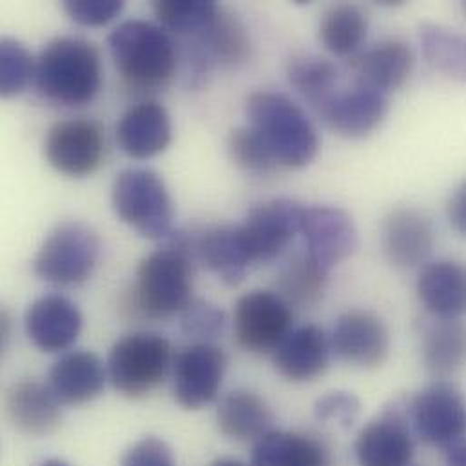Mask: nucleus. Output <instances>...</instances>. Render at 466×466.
I'll return each mask as SVG.
<instances>
[{
	"mask_svg": "<svg viewBox=\"0 0 466 466\" xmlns=\"http://www.w3.org/2000/svg\"><path fill=\"white\" fill-rule=\"evenodd\" d=\"M330 339L316 325H303L289 332V336L272 352L274 369L287 381H314L329 369Z\"/></svg>",
	"mask_w": 466,
	"mask_h": 466,
	"instance_id": "22",
	"label": "nucleus"
},
{
	"mask_svg": "<svg viewBox=\"0 0 466 466\" xmlns=\"http://www.w3.org/2000/svg\"><path fill=\"white\" fill-rule=\"evenodd\" d=\"M250 56V36L243 22L220 7L215 20L195 36L191 67L197 78L208 75L215 66L236 67Z\"/></svg>",
	"mask_w": 466,
	"mask_h": 466,
	"instance_id": "17",
	"label": "nucleus"
},
{
	"mask_svg": "<svg viewBox=\"0 0 466 466\" xmlns=\"http://www.w3.org/2000/svg\"><path fill=\"white\" fill-rule=\"evenodd\" d=\"M330 345L339 360L361 369H374L389 356L390 334L376 314L350 310L336 321Z\"/></svg>",
	"mask_w": 466,
	"mask_h": 466,
	"instance_id": "14",
	"label": "nucleus"
},
{
	"mask_svg": "<svg viewBox=\"0 0 466 466\" xmlns=\"http://www.w3.org/2000/svg\"><path fill=\"white\" fill-rule=\"evenodd\" d=\"M120 466H177V463L173 449L164 440L147 436L126 451Z\"/></svg>",
	"mask_w": 466,
	"mask_h": 466,
	"instance_id": "40",
	"label": "nucleus"
},
{
	"mask_svg": "<svg viewBox=\"0 0 466 466\" xmlns=\"http://www.w3.org/2000/svg\"><path fill=\"white\" fill-rule=\"evenodd\" d=\"M5 414L27 436H49L60 425V401L46 383L22 380L13 383L4 398Z\"/></svg>",
	"mask_w": 466,
	"mask_h": 466,
	"instance_id": "24",
	"label": "nucleus"
},
{
	"mask_svg": "<svg viewBox=\"0 0 466 466\" xmlns=\"http://www.w3.org/2000/svg\"><path fill=\"white\" fill-rule=\"evenodd\" d=\"M67 16L80 25H106L115 20L122 9L124 2L120 0H66L62 4Z\"/></svg>",
	"mask_w": 466,
	"mask_h": 466,
	"instance_id": "38",
	"label": "nucleus"
},
{
	"mask_svg": "<svg viewBox=\"0 0 466 466\" xmlns=\"http://www.w3.org/2000/svg\"><path fill=\"white\" fill-rule=\"evenodd\" d=\"M111 204L116 217L144 238L162 239L173 234V200L155 171H122L113 182Z\"/></svg>",
	"mask_w": 466,
	"mask_h": 466,
	"instance_id": "5",
	"label": "nucleus"
},
{
	"mask_svg": "<svg viewBox=\"0 0 466 466\" xmlns=\"http://www.w3.org/2000/svg\"><path fill=\"white\" fill-rule=\"evenodd\" d=\"M400 403L372 420L358 436L354 451L360 466H409L414 438Z\"/></svg>",
	"mask_w": 466,
	"mask_h": 466,
	"instance_id": "15",
	"label": "nucleus"
},
{
	"mask_svg": "<svg viewBox=\"0 0 466 466\" xmlns=\"http://www.w3.org/2000/svg\"><path fill=\"white\" fill-rule=\"evenodd\" d=\"M360 400L350 392H329L314 405V416L323 423H338L349 429L360 416Z\"/></svg>",
	"mask_w": 466,
	"mask_h": 466,
	"instance_id": "39",
	"label": "nucleus"
},
{
	"mask_svg": "<svg viewBox=\"0 0 466 466\" xmlns=\"http://www.w3.org/2000/svg\"><path fill=\"white\" fill-rule=\"evenodd\" d=\"M250 466H330V456L310 434L270 431L256 441Z\"/></svg>",
	"mask_w": 466,
	"mask_h": 466,
	"instance_id": "27",
	"label": "nucleus"
},
{
	"mask_svg": "<svg viewBox=\"0 0 466 466\" xmlns=\"http://www.w3.org/2000/svg\"><path fill=\"white\" fill-rule=\"evenodd\" d=\"M423 361L436 378H449L466 365V325L440 319L423 336Z\"/></svg>",
	"mask_w": 466,
	"mask_h": 466,
	"instance_id": "29",
	"label": "nucleus"
},
{
	"mask_svg": "<svg viewBox=\"0 0 466 466\" xmlns=\"http://www.w3.org/2000/svg\"><path fill=\"white\" fill-rule=\"evenodd\" d=\"M409 418L418 436L432 447L449 449L465 440V396L447 381H438L423 389L412 400Z\"/></svg>",
	"mask_w": 466,
	"mask_h": 466,
	"instance_id": "10",
	"label": "nucleus"
},
{
	"mask_svg": "<svg viewBox=\"0 0 466 466\" xmlns=\"http://www.w3.org/2000/svg\"><path fill=\"white\" fill-rule=\"evenodd\" d=\"M369 33L367 15L354 4H338L319 22V40L336 56H352Z\"/></svg>",
	"mask_w": 466,
	"mask_h": 466,
	"instance_id": "32",
	"label": "nucleus"
},
{
	"mask_svg": "<svg viewBox=\"0 0 466 466\" xmlns=\"http://www.w3.org/2000/svg\"><path fill=\"white\" fill-rule=\"evenodd\" d=\"M182 330L186 336L197 339V343H211L226 329V312L206 299H191V303L180 312Z\"/></svg>",
	"mask_w": 466,
	"mask_h": 466,
	"instance_id": "37",
	"label": "nucleus"
},
{
	"mask_svg": "<svg viewBox=\"0 0 466 466\" xmlns=\"http://www.w3.org/2000/svg\"><path fill=\"white\" fill-rule=\"evenodd\" d=\"M299 233L307 256L325 270L345 261L358 248V229L352 217L332 206L305 208Z\"/></svg>",
	"mask_w": 466,
	"mask_h": 466,
	"instance_id": "12",
	"label": "nucleus"
},
{
	"mask_svg": "<svg viewBox=\"0 0 466 466\" xmlns=\"http://www.w3.org/2000/svg\"><path fill=\"white\" fill-rule=\"evenodd\" d=\"M421 305L440 319H458L466 314V265L438 259L427 265L418 279Z\"/></svg>",
	"mask_w": 466,
	"mask_h": 466,
	"instance_id": "25",
	"label": "nucleus"
},
{
	"mask_svg": "<svg viewBox=\"0 0 466 466\" xmlns=\"http://www.w3.org/2000/svg\"><path fill=\"white\" fill-rule=\"evenodd\" d=\"M447 215H449L451 226L466 238V180L460 184V187L451 197L447 206Z\"/></svg>",
	"mask_w": 466,
	"mask_h": 466,
	"instance_id": "41",
	"label": "nucleus"
},
{
	"mask_svg": "<svg viewBox=\"0 0 466 466\" xmlns=\"http://www.w3.org/2000/svg\"><path fill=\"white\" fill-rule=\"evenodd\" d=\"M465 7H466V4H465Z\"/></svg>",
	"mask_w": 466,
	"mask_h": 466,
	"instance_id": "46",
	"label": "nucleus"
},
{
	"mask_svg": "<svg viewBox=\"0 0 466 466\" xmlns=\"http://www.w3.org/2000/svg\"><path fill=\"white\" fill-rule=\"evenodd\" d=\"M107 46L116 71L131 89H162L175 76L177 46L158 24L126 20L109 33Z\"/></svg>",
	"mask_w": 466,
	"mask_h": 466,
	"instance_id": "3",
	"label": "nucleus"
},
{
	"mask_svg": "<svg viewBox=\"0 0 466 466\" xmlns=\"http://www.w3.org/2000/svg\"><path fill=\"white\" fill-rule=\"evenodd\" d=\"M420 36L427 64L466 84V35L445 25L423 24Z\"/></svg>",
	"mask_w": 466,
	"mask_h": 466,
	"instance_id": "33",
	"label": "nucleus"
},
{
	"mask_svg": "<svg viewBox=\"0 0 466 466\" xmlns=\"http://www.w3.org/2000/svg\"><path fill=\"white\" fill-rule=\"evenodd\" d=\"M173 361L171 343L155 332L120 338L107 356V378L122 396L137 400L151 394L167 376Z\"/></svg>",
	"mask_w": 466,
	"mask_h": 466,
	"instance_id": "6",
	"label": "nucleus"
},
{
	"mask_svg": "<svg viewBox=\"0 0 466 466\" xmlns=\"http://www.w3.org/2000/svg\"><path fill=\"white\" fill-rule=\"evenodd\" d=\"M218 429L236 441L259 440L270 432L274 416L268 405L250 390L229 392L217 410Z\"/></svg>",
	"mask_w": 466,
	"mask_h": 466,
	"instance_id": "28",
	"label": "nucleus"
},
{
	"mask_svg": "<svg viewBox=\"0 0 466 466\" xmlns=\"http://www.w3.org/2000/svg\"><path fill=\"white\" fill-rule=\"evenodd\" d=\"M292 309L272 290H250L234 307V338L252 354L274 352L289 336Z\"/></svg>",
	"mask_w": 466,
	"mask_h": 466,
	"instance_id": "8",
	"label": "nucleus"
},
{
	"mask_svg": "<svg viewBox=\"0 0 466 466\" xmlns=\"http://www.w3.org/2000/svg\"><path fill=\"white\" fill-rule=\"evenodd\" d=\"M228 151L234 166L247 175H270L279 166L268 144L250 126L236 127L231 131L228 140Z\"/></svg>",
	"mask_w": 466,
	"mask_h": 466,
	"instance_id": "35",
	"label": "nucleus"
},
{
	"mask_svg": "<svg viewBox=\"0 0 466 466\" xmlns=\"http://www.w3.org/2000/svg\"><path fill=\"white\" fill-rule=\"evenodd\" d=\"M436 229L431 217L414 208L394 209L381 228L385 258L400 268L421 265L432 252Z\"/></svg>",
	"mask_w": 466,
	"mask_h": 466,
	"instance_id": "18",
	"label": "nucleus"
},
{
	"mask_svg": "<svg viewBox=\"0 0 466 466\" xmlns=\"http://www.w3.org/2000/svg\"><path fill=\"white\" fill-rule=\"evenodd\" d=\"M35 64L36 60L22 42L4 36L0 40V95L4 98L20 95L35 78Z\"/></svg>",
	"mask_w": 466,
	"mask_h": 466,
	"instance_id": "36",
	"label": "nucleus"
},
{
	"mask_svg": "<svg viewBox=\"0 0 466 466\" xmlns=\"http://www.w3.org/2000/svg\"><path fill=\"white\" fill-rule=\"evenodd\" d=\"M248 126L272 149L279 166L301 169L318 153V133L305 111L289 96L274 91H256L247 100Z\"/></svg>",
	"mask_w": 466,
	"mask_h": 466,
	"instance_id": "4",
	"label": "nucleus"
},
{
	"mask_svg": "<svg viewBox=\"0 0 466 466\" xmlns=\"http://www.w3.org/2000/svg\"><path fill=\"white\" fill-rule=\"evenodd\" d=\"M100 238L82 222H62L46 236L33 259L38 279L56 287L87 281L98 263Z\"/></svg>",
	"mask_w": 466,
	"mask_h": 466,
	"instance_id": "7",
	"label": "nucleus"
},
{
	"mask_svg": "<svg viewBox=\"0 0 466 466\" xmlns=\"http://www.w3.org/2000/svg\"><path fill=\"white\" fill-rule=\"evenodd\" d=\"M197 254L218 279L231 287L245 279L248 265L254 263L239 226L206 231L197 239Z\"/></svg>",
	"mask_w": 466,
	"mask_h": 466,
	"instance_id": "26",
	"label": "nucleus"
},
{
	"mask_svg": "<svg viewBox=\"0 0 466 466\" xmlns=\"http://www.w3.org/2000/svg\"><path fill=\"white\" fill-rule=\"evenodd\" d=\"M209 466H245L241 465L239 461H234V460H218L215 463H211Z\"/></svg>",
	"mask_w": 466,
	"mask_h": 466,
	"instance_id": "44",
	"label": "nucleus"
},
{
	"mask_svg": "<svg viewBox=\"0 0 466 466\" xmlns=\"http://www.w3.org/2000/svg\"><path fill=\"white\" fill-rule=\"evenodd\" d=\"M171 138L173 126L167 109L151 100L129 107L116 126V140L122 151L137 160L164 153Z\"/></svg>",
	"mask_w": 466,
	"mask_h": 466,
	"instance_id": "21",
	"label": "nucleus"
},
{
	"mask_svg": "<svg viewBox=\"0 0 466 466\" xmlns=\"http://www.w3.org/2000/svg\"><path fill=\"white\" fill-rule=\"evenodd\" d=\"M11 339V318L7 314V310L0 312V341H2V350L7 349Z\"/></svg>",
	"mask_w": 466,
	"mask_h": 466,
	"instance_id": "43",
	"label": "nucleus"
},
{
	"mask_svg": "<svg viewBox=\"0 0 466 466\" xmlns=\"http://www.w3.org/2000/svg\"><path fill=\"white\" fill-rule=\"evenodd\" d=\"M197 241L186 233H173L169 243L147 254L137 268L133 287L135 312L160 319L182 312L193 299Z\"/></svg>",
	"mask_w": 466,
	"mask_h": 466,
	"instance_id": "1",
	"label": "nucleus"
},
{
	"mask_svg": "<svg viewBox=\"0 0 466 466\" xmlns=\"http://www.w3.org/2000/svg\"><path fill=\"white\" fill-rule=\"evenodd\" d=\"M387 111V95L356 84L347 91H338L319 109V115L336 135L343 138H363L380 127Z\"/></svg>",
	"mask_w": 466,
	"mask_h": 466,
	"instance_id": "19",
	"label": "nucleus"
},
{
	"mask_svg": "<svg viewBox=\"0 0 466 466\" xmlns=\"http://www.w3.org/2000/svg\"><path fill=\"white\" fill-rule=\"evenodd\" d=\"M107 380V367L95 352L73 350L53 363L46 385L60 405L78 407L96 400Z\"/></svg>",
	"mask_w": 466,
	"mask_h": 466,
	"instance_id": "20",
	"label": "nucleus"
},
{
	"mask_svg": "<svg viewBox=\"0 0 466 466\" xmlns=\"http://www.w3.org/2000/svg\"><path fill=\"white\" fill-rule=\"evenodd\" d=\"M213 0H155L153 13L166 31L198 36L218 15Z\"/></svg>",
	"mask_w": 466,
	"mask_h": 466,
	"instance_id": "34",
	"label": "nucleus"
},
{
	"mask_svg": "<svg viewBox=\"0 0 466 466\" xmlns=\"http://www.w3.org/2000/svg\"><path fill=\"white\" fill-rule=\"evenodd\" d=\"M414 66L416 56L412 47L398 38L374 44L352 62L358 84L372 87L383 95L403 87L409 82Z\"/></svg>",
	"mask_w": 466,
	"mask_h": 466,
	"instance_id": "23",
	"label": "nucleus"
},
{
	"mask_svg": "<svg viewBox=\"0 0 466 466\" xmlns=\"http://www.w3.org/2000/svg\"><path fill=\"white\" fill-rule=\"evenodd\" d=\"M106 140L102 127L87 118L62 120L49 127L44 140L47 164L71 178L93 175L104 160Z\"/></svg>",
	"mask_w": 466,
	"mask_h": 466,
	"instance_id": "9",
	"label": "nucleus"
},
{
	"mask_svg": "<svg viewBox=\"0 0 466 466\" xmlns=\"http://www.w3.org/2000/svg\"><path fill=\"white\" fill-rule=\"evenodd\" d=\"M305 208L290 198H276L256 206L239 226L252 261H272L301 229Z\"/></svg>",
	"mask_w": 466,
	"mask_h": 466,
	"instance_id": "13",
	"label": "nucleus"
},
{
	"mask_svg": "<svg viewBox=\"0 0 466 466\" xmlns=\"http://www.w3.org/2000/svg\"><path fill=\"white\" fill-rule=\"evenodd\" d=\"M287 78L289 84L318 111L338 93V69L321 55H294L287 64Z\"/></svg>",
	"mask_w": 466,
	"mask_h": 466,
	"instance_id": "30",
	"label": "nucleus"
},
{
	"mask_svg": "<svg viewBox=\"0 0 466 466\" xmlns=\"http://www.w3.org/2000/svg\"><path fill=\"white\" fill-rule=\"evenodd\" d=\"M40 466H71L67 465L66 461H62V460H47V461H44Z\"/></svg>",
	"mask_w": 466,
	"mask_h": 466,
	"instance_id": "45",
	"label": "nucleus"
},
{
	"mask_svg": "<svg viewBox=\"0 0 466 466\" xmlns=\"http://www.w3.org/2000/svg\"><path fill=\"white\" fill-rule=\"evenodd\" d=\"M228 358L213 343H195L175 361V398L187 410L209 405L224 381Z\"/></svg>",
	"mask_w": 466,
	"mask_h": 466,
	"instance_id": "11",
	"label": "nucleus"
},
{
	"mask_svg": "<svg viewBox=\"0 0 466 466\" xmlns=\"http://www.w3.org/2000/svg\"><path fill=\"white\" fill-rule=\"evenodd\" d=\"M329 270L307 254L290 259L276 279V292L292 309H314L325 294Z\"/></svg>",
	"mask_w": 466,
	"mask_h": 466,
	"instance_id": "31",
	"label": "nucleus"
},
{
	"mask_svg": "<svg viewBox=\"0 0 466 466\" xmlns=\"http://www.w3.org/2000/svg\"><path fill=\"white\" fill-rule=\"evenodd\" d=\"M447 451V466H466V438L451 445Z\"/></svg>",
	"mask_w": 466,
	"mask_h": 466,
	"instance_id": "42",
	"label": "nucleus"
},
{
	"mask_svg": "<svg viewBox=\"0 0 466 466\" xmlns=\"http://www.w3.org/2000/svg\"><path fill=\"white\" fill-rule=\"evenodd\" d=\"M80 309L66 296L47 294L35 299L24 316L29 341L42 352H60L71 347L82 332Z\"/></svg>",
	"mask_w": 466,
	"mask_h": 466,
	"instance_id": "16",
	"label": "nucleus"
},
{
	"mask_svg": "<svg viewBox=\"0 0 466 466\" xmlns=\"http://www.w3.org/2000/svg\"><path fill=\"white\" fill-rule=\"evenodd\" d=\"M36 91L49 102L80 107L102 87L100 53L89 40L60 36L51 40L35 64Z\"/></svg>",
	"mask_w": 466,
	"mask_h": 466,
	"instance_id": "2",
	"label": "nucleus"
}]
</instances>
